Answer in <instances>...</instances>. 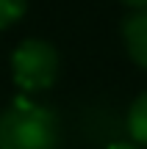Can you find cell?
<instances>
[{"label":"cell","instance_id":"3957f363","mask_svg":"<svg viewBox=\"0 0 147 149\" xmlns=\"http://www.w3.org/2000/svg\"><path fill=\"white\" fill-rule=\"evenodd\" d=\"M122 39L133 64L147 69V11H136L122 22Z\"/></svg>","mask_w":147,"mask_h":149},{"label":"cell","instance_id":"7a4b0ae2","mask_svg":"<svg viewBox=\"0 0 147 149\" xmlns=\"http://www.w3.org/2000/svg\"><path fill=\"white\" fill-rule=\"evenodd\" d=\"M58 50L44 39H25L11 55V74L20 91H47L58 77Z\"/></svg>","mask_w":147,"mask_h":149},{"label":"cell","instance_id":"52a82bcc","mask_svg":"<svg viewBox=\"0 0 147 149\" xmlns=\"http://www.w3.org/2000/svg\"><path fill=\"white\" fill-rule=\"evenodd\" d=\"M125 6H131V8H136V11H147V0H122Z\"/></svg>","mask_w":147,"mask_h":149},{"label":"cell","instance_id":"277c9868","mask_svg":"<svg viewBox=\"0 0 147 149\" xmlns=\"http://www.w3.org/2000/svg\"><path fill=\"white\" fill-rule=\"evenodd\" d=\"M128 135L133 138V144L147 146V91L139 94L128 108Z\"/></svg>","mask_w":147,"mask_h":149},{"label":"cell","instance_id":"8992f818","mask_svg":"<svg viewBox=\"0 0 147 149\" xmlns=\"http://www.w3.org/2000/svg\"><path fill=\"white\" fill-rule=\"evenodd\" d=\"M108 149H142V146L133 141H114V144H108Z\"/></svg>","mask_w":147,"mask_h":149},{"label":"cell","instance_id":"5b68a950","mask_svg":"<svg viewBox=\"0 0 147 149\" xmlns=\"http://www.w3.org/2000/svg\"><path fill=\"white\" fill-rule=\"evenodd\" d=\"M28 11V0H0V31L11 28Z\"/></svg>","mask_w":147,"mask_h":149},{"label":"cell","instance_id":"6da1fadb","mask_svg":"<svg viewBox=\"0 0 147 149\" xmlns=\"http://www.w3.org/2000/svg\"><path fill=\"white\" fill-rule=\"evenodd\" d=\"M58 116L42 102L20 97L0 113V149H58Z\"/></svg>","mask_w":147,"mask_h":149}]
</instances>
